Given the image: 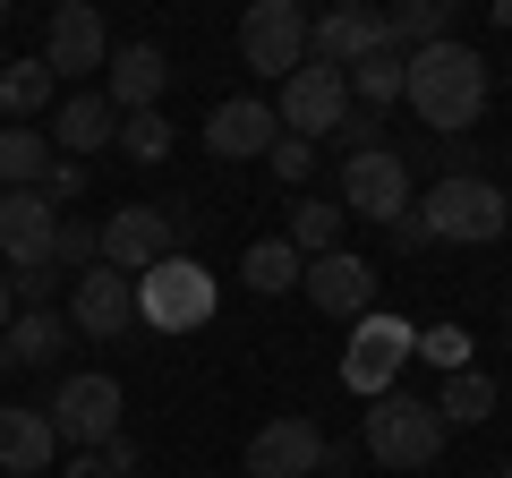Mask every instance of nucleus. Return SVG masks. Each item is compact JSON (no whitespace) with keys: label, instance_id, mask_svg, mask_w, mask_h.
<instances>
[{"label":"nucleus","instance_id":"obj_1","mask_svg":"<svg viewBox=\"0 0 512 478\" xmlns=\"http://www.w3.org/2000/svg\"><path fill=\"white\" fill-rule=\"evenodd\" d=\"M402 103L419 111L436 137H470L478 111H487V60L470 43H427V52H402Z\"/></svg>","mask_w":512,"mask_h":478},{"label":"nucleus","instance_id":"obj_2","mask_svg":"<svg viewBox=\"0 0 512 478\" xmlns=\"http://www.w3.org/2000/svg\"><path fill=\"white\" fill-rule=\"evenodd\" d=\"M367 461H384V470H436V453L453 444V427L436 419V402L427 393H384V402H367Z\"/></svg>","mask_w":512,"mask_h":478},{"label":"nucleus","instance_id":"obj_3","mask_svg":"<svg viewBox=\"0 0 512 478\" xmlns=\"http://www.w3.org/2000/svg\"><path fill=\"white\" fill-rule=\"evenodd\" d=\"M419 222H427V239H461V248H487V239H504L512 197H504V180H487V171H461V180H436V188H427Z\"/></svg>","mask_w":512,"mask_h":478},{"label":"nucleus","instance_id":"obj_4","mask_svg":"<svg viewBox=\"0 0 512 478\" xmlns=\"http://www.w3.org/2000/svg\"><path fill=\"white\" fill-rule=\"evenodd\" d=\"M120 376L86 368V376H60V393L43 402V419H52V436L69 444V453H103L111 436H120Z\"/></svg>","mask_w":512,"mask_h":478},{"label":"nucleus","instance_id":"obj_5","mask_svg":"<svg viewBox=\"0 0 512 478\" xmlns=\"http://www.w3.org/2000/svg\"><path fill=\"white\" fill-rule=\"evenodd\" d=\"M410 342H419V325L410 316H359L350 325V350H342V385L359 393V402H384V393L402 385V368H410Z\"/></svg>","mask_w":512,"mask_h":478},{"label":"nucleus","instance_id":"obj_6","mask_svg":"<svg viewBox=\"0 0 512 478\" xmlns=\"http://www.w3.org/2000/svg\"><path fill=\"white\" fill-rule=\"evenodd\" d=\"M214 316V274L197 257H163L154 274H137V325L154 333H197Z\"/></svg>","mask_w":512,"mask_h":478},{"label":"nucleus","instance_id":"obj_7","mask_svg":"<svg viewBox=\"0 0 512 478\" xmlns=\"http://www.w3.org/2000/svg\"><path fill=\"white\" fill-rule=\"evenodd\" d=\"M410 154L402 146H359L342 163V214H359V222H384V231H393V222L410 214Z\"/></svg>","mask_w":512,"mask_h":478},{"label":"nucleus","instance_id":"obj_8","mask_svg":"<svg viewBox=\"0 0 512 478\" xmlns=\"http://www.w3.org/2000/svg\"><path fill=\"white\" fill-rule=\"evenodd\" d=\"M239 60H248L256 77L308 69V9H299V0H256L248 18H239Z\"/></svg>","mask_w":512,"mask_h":478},{"label":"nucleus","instance_id":"obj_9","mask_svg":"<svg viewBox=\"0 0 512 478\" xmlns=\"http://www.w3.org/2000/svg\"><path fill=\"white\" fill-rule=\"evenodd\" d=\"M274 120H282V137H299V146H316V137H333L350 120V77L342 69H291L282 77V103H274Z\"/></svg>","mask_w":512,"mask_h":478},{"label":"nucleus","instance_id":"obj_10","mask_svg":"<svg viewBox=\"0 0 512 478\" xmlns=\"http://www.w3.org/2000/svg\"><path fill=\"white\" fill-rule=\"evenodd\" d=\"M163 257H180V214H154V205H120L103 222V265L111 274H154Z\"/></svg>","mask_w":512,"mask_h":478},{"label":"nucleus","instance_id":"obj_11","mask_svg":"<svg viewBox=\"0 0 512 478\" xmlns=\"http://www.w3.org/2000/svg\"><path fill=\"white\" fill-rule=\"evenodd\" d=\"M52 231H60V205L43 188H0V257H9V274L52 265Z\"/></svg>","mask_w":512,"mask_h":478},{"label":"nucleus","instance_id":"obj_12","mask_svg":"<svg viewBox=\"0 0 512 478\" xmlns=\"http://www.w3.org/2000/svg\"><path fill=\"white\" fill-rule=\"evenodd\" d=\"M111 60V35H103V18H94L86 0H60L52 9V26H43V69H52V86L60 77H77L86 86L94 69Z\"/></svg>","mask_w":512,"mask_h":478},{"label":"nucleus","instance_id":"obj_13","mask_svg":"<svg viewBox=\"0 0 512 478\" xmlns=\"http://www.w3.org/2000/svg\"><path fill=\"white\" fill-rule=\"evenodd\" d=\"M274 137H282V120H274L265 94H231V103H214V120H205V154H214V163H265Z\"/></svg>","mask_w":512,"mask_h":478},{"label":"nucleus","instance_id":"obj_14","mask_svg":"<svg viewBox=\"0 0 512 478\" xmlns=\"http://www.w3.org/2000/svg\"><path fill=\"white\" fill-rule=\"evenodd\" d=\"M316 470H325V436L299 410H282L248 436V478H316Z\"/></svg>","mask_w":512,"mask_h":478},{"label":"nucleus","instance_id":"obj_15","mask_svg":"<svg viewBox=\"0 0 512 478\" xmlns=\"http://www.w3.org/2000/svg\"><path fill=\"white\" fill-rule=\"evenodd\" d=\"M163 86H171V60H163V43H111V60H103V103L120 111H163Z\"/></svg>","mask_w":512,"mask_h":478},{"label":"nucleus","instance_id":"obj_16","mask_svg":"<svg viewBox=\"0 0 512 478\" xmlns=\"http://www.w3.org/2000/svg\"><path fill=\"white\" fill-rule=\"evenodd\" d=\"M69 325L94 333V342H111V333L137 325V282L111 274V265H86V274L69 282Z\"/></svg>","mask_w":512,"mask_h":478},{"label":"nucleus","instance_id":"obj_17","mask_svg":"<svg viewBox=\"0 0 512 478\" xmlns=\"http://www.w3.org/2000/svg\"><path fill=\"white\" fill-rule=\"evenodd\" d=\"M299 291L325 316H350V325H359V316H376V265L350 257V248H333V257H316L308 274H299Z\"/></svg>","mask_w":512,"mask_h":478},{"label":"nucleus","instance_id":"obj_18","mask_svg":"<svg viewBox=\"0 0 512 478\" xmlns=\"http://www.w3.org/2000/svg\"><path fill=\"white\" fill-rule=\"evenodd\" d=\"M384 43V9H325V18H308V60L316 69H350V60H367Z\"/></svg>","mask_w":512,"mask_h":478},{"label":"nucleus","instance_id":"obj_19","mask_svg":"<svg viewBox=\"0 0 512 478\" xmlns=\"http://www.w3.org/2000/svg\"><path fill=\"white\" fill-rule=\"evenodd\" d=\"M111 137H120V111L103 103V86H77L69 103L52 111V154L60 163H86V154H103Z\"/></svg>","mask_w":512,"mask_h":478},{"label":"nucleus","instance_id":"obj_20","mask_svg":"<svg viewBox=\"0 0 512 478\" xmlns=\"http://www.w3.org/2000/svg\"><path fill=\"white\" fill-rule=\"evenodd\" d=\"M60 350H69V316H52V308H18V316H9V333H0V376L52 368Z\"/></svg>","mask_w":512,"mask_h":478},{"label":"nucleus","instance_id":"obj_21","mask_svg":"<svg viewBox=\"0 0 512 478\" xmlns=\"http://www.w3.org/2000/svg\"><path fill=\"white\" fill-rule=\"evenodd\" d=\"M52 453H60V436H52L43 410H26V402L0 410V470H9V478H43V470H52Z\"/></svg>","mask_w":512,"mask_h":478},{"label":"nucleus","instance_id":"obj_22","mask_svg":"<svg viewBox=\"0 0 512 478\" xmlns=\"http://www.w3.org/2000/svg\"><path fill=\"white\" fill-rule=\"evenodd\" d=\"M299 274H308V257H299L291 239H256L248 257H239V282H248L256 299H282V291H291Z\"/></svg>","mask_w":512,"mask_h":478},{"label":"nucleus","instance_id":"obj_23","mask_svg":"<svg viewBox=\"0 0 512 478\" xmlns=\"http://www.w3.org/2000/svg\"><path fill=\"white\" fill-rule=\"evenodd\" d=\"M427 402H436V419H444V427H478V419H495V376L453 368L436 393H427Z\"/></svg>","mask_w":512,"mask_h":478},{"label":"nucleus","instance_id":"obj_24","mask_svg":"<svg viewBox=\"0 0 512 478\" xmlns=\"http://www.w3.org/2000/svg\"><path fill=\"white\" fill-rule=\"evenodd\" d=\"M52 137L43 129H0V188H43L52 180Z\"/></svg>","mask_w":512,"mask_h":478},{"label":"nucleus","instance_id":"obj_25","mask_svg":"<svg viewBox=\"0 0 512 478\" xmlns=\"http://www.w3.org/2000/svg\"><path fill=\"white\" fill-rule=\"evenodd\" d=\"M453 35V0H402L393 18H384V43L393 52H427V43Z\"/></svg>","mask_w":512,"mask_h":478},{"label":"nucleus","instance_id":"obj_26","mask_svg":"<svg viewBox=\"0 0 512 478\" xmlns=\"http://www.w3.org/2000/svg\"><path fill=\"white\" fill-rule=\"evenodd\" d=\"M52 69H43V60H9V69H0V111H9V129H26V120H35V111H52Z\"/></svg>","mask_w":512,"mask_h":478},{"label":"nucleus","instance_id":"obj_27","mask_svg":"<svg viewBox=\"0 0 512 478\" xmlns=\"http://www.w3.org/2000/svg\"><path fill=\"white\" fill-rule=\"evenodd\" d=\"M350 103L359 111H384V103H402V52H393V43H376V52L367 60H350Z\"/></svg>","mask_w":512,"mask_h":478},{"label":"nucleus","instance_id":"obj_28","mask_svg":"<svg viewBox=\"0 0 512 478\" xmlns=\"http://www.w3.org/2000/svg\"><path fill=\"white\" fill-rule=\"evenodd\" d=\"M86 265H103V231H94V222H77V214H60V231H52V274L77 282Z\"/></svg>","mask_w":512,"mask_h":478},{"label":"nucleus","instance_id":"obj_29","mask_svg":"<svg viewBox=\"0 0 512 478\" xmlns=\"http://www.w3.org/2000/svg\"><path fill=\"white\" fill-rule=\"evenodd\" d=\"M342 222H350L342 205H299V214H291V248H299L308 265L333 257V248H342Z\"/></svg>","mask_w":512,"mask_h":478},{"label":"nucleus","instance_id":"obj_30","mask_svg":"<svg viewBox=\"0 0 512 478\" xmlns=\"http://www.w3.org/2000/svg\"><path fill=\"white\" fill-rule=\"evenodd\" d=\"M111 146H120L128 163H163V154H171V120H163V111H128Z\"/></svg>","mask_w":512,"mask_h":478},{"label":"nucleus","instance_id":"obj_31","mask_svg":"<svg viewBox=\"0 0 512 478\" xmlns=\"http://www.w3.org/2000/svg\"><path fill=\"white\" fill-rule=\"evenodd\" d=\"M410 359H427V368L453 376V368H470V333H461V325H427L419 342H410Z\"/></svg>","mask_w":512,"mask_h":478},{"label":"nucleus","instance_id":"obj_32","mask_svg":"<svg viewBox=\"0 0 512 478\" xmlns=\"http://www.w3.org/2000/svg\"><path fill=\"white\" fill-rule=\"evenodd\" d=\"M265 171H274L282 188H308V180H316V146H299V137H274V154H265Z\"/></svg>","mask_w":512,"mask_h":478},{"label":"nucleus","instance_id":"obj_33","mask_svg":"<svg viewBox=\"0 0 512 478\" xmlns=\"http://www.w3.org/2000/svg\"><path fill=\"white\" fill-rule=\"evenodd\" d=\"M9 299H18V308H52V299H60V274H52V265H35V274L9 282Z\"/></svg>","mask_w":512,"mask_h":478},{"label":"nucleus","instance_id":"obj_34","mask_svg":"<svg viewBox=\"0 0 512 478\" xmlns=\"http://www.w3.org/2000/svg\"><path fill=\"white\" fill-rule=\"evenodd\" d=\"M43 197H52V205L86 197V163H52V180H43Z\"/></svg>","mask_w":512,"mask_h":478},{"label":"nucleus","instance_id":"obj_35","mask_svg":"<svg viewBox=\"0 0 512 478\" xmlns=\"http://www.w3.org/2000/svg\"><path fill=\"white\" fill-rule=\"evenodd\" d=\"M342 137H350V154H359V146H376V137H384V129H376V111H359V103H350V120H342Z\"/></svg>","mask_w":512,"mask_h":478},{"label":"nucleus","instance_id":"obj_36","mask_svg":"<svg viewBox=\"0 0 512 478\" xmlns=\"http://www.w3.org/2000/svg\"><path fill=\"white\" fill-rule=\"evenodd\" d=\"M52 478H120V470H111L103 453H69V470H52Z\"/></svg>","mask_w":512,"mask_h":478},{"label":"nucleus","instance_id":"obj_37","mask_svg":"<svg viewBox=\"0 0 512 478\" xmlns=\"http://www.w3.org/2000/svg\"><path fill=\"white\" fill-rule=\"evenodd\" d=\"M9 316H18V299H9V274H0V333H9Z\"/></svg>","mask_w":512,"mask_h":478},{"label":"nucleus","instance_id":"obj_38","mask_svg":"<svg viewBox=\"0 0 512 478\" xmlns=\"http://www.w3.org/2000/svg\"><path fill=\"white\" fill-rule=\"evenodd\" d=\"M495 26H512V0H495Z\"/></svg>","mask_w":512,"mask_h":478},{"label":"nucleus","instance_id":"obj_39","mask_svg":"<svg viewBox=\"0 0 512 478\" xmlns=\"http://www.w3.org/2000/svg\"><path fill=\"white\" fill-rule=\"evenodd\" d=\"M504 325H512V299H504Z\"/></svg>","mask_w":512,"mask_h":478},{"label":"nucleus","instance_id":"obj_40","mask_svg":"<svg viewBox=\"0 0 512 478\" xmlns=\"http://www.w3.org/2000/svg\"><path fill=\"white\" fill-rule=\"evenodd\" d=\"M0 18H9V0H0Z\"/></svg>","mask_w":512,"mask_h":478},{"label":"nucleus","instance_id":"obj_41","mask_svg":"<svg viewBox=\"0 0 512 478\" xmlns=\"http://www.w3.org/2000/svg\"><path fill=\"white\" fill-rule=\"evenodd\" d=\"M504 478H512V461H504Z\"/></svg>","mask_w":512,"mask_h":478},{"label":"nucleus","instance_id":"obj_42","mask_svg":"<svg viewBox=\"0 0 512 478\" xmlns=\"http://www.w3.org/2000/svg\"><path fill=\"white\" fill-rule=\"evenodd\" d=\"M0 69H9V60H0Z\"/></svg>","mask_w":512,"mask_h":478},{"label":"nucleus","instance_id":"obj_43","mask_svg":"<svg viewBox=\"0 0 512 478\" xmlns=\"http://www.w3.org/2000/svg\"><path fill=\"white\" fill-rule=\"evenodd\" d=\"M43 478H52V470H43Z\"/></svg>","mask_w":512,"mask_h":478}]
</instances>
